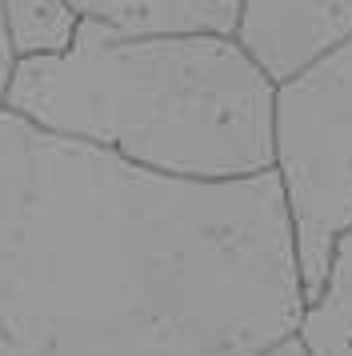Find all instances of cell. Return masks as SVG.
<instances>
[{
  "instance_id": "obj_1",
  "label": "cell",
  "mask_w": 352,
  "mask_h": 356,
  "mask_svg": "<svg viewBox=\"0 0 352 356\" xmlns=\"http://www.w3.org/2000/svg\"><path fill=\"white\" fill-rule=\"evenodd\" d=\"M304 308L276 172L157 177L0 108V356H260Z\"/></svg>"
},
{
  "instance_id": "obj_2",
  "label": "cell",
  "mask_w": 352,
  "mask_h": 356,
  "mask_svg": "<svg viewBox=\"0 0 352 356\" xmlns=\"http://www.w3.org/2000/svg\"><path fill=\"white\" fill-rule=\"evenodd\" d=\"M4 108L173 180L272 172L276 84L232 36H116L80 24L61 56L16 60Z\"/></svg>"
},
{
  "instance_id": "obj_3",
  "label": "cell",
  "mask_w": 352,
  "mask_h": 356,
  "mask_svg": "<svg viewBox=\"0 0 352 356\" xmlns=\"http://www.w3.org/2000/svg\"><path fill=\"white\" fill-rule=\"evenodd\" d=\"M272 172L280 180L304 305L333 273L352 232V40L276 88Z\"/></svg>"
},
{
  "instance_id": "obj_4",
  "label": "cell",
  "mask_w": 352,
  "mask_h": 356,
  "mask_svg": "<svg viewBox=\"0 0 352 356\" xmlns=\"http://www.w3.org/2000/svg\"><path fill=\"white\" fill-rule=\"evenodd\" d=\"M232 40L280 88L352 40V0H240Z\"/></svg>"
},
{
  "instance_id": "obj_5",
  "label": "cell",
  "mask_w": 352,
  "mask_h": 356,
  "mask_svg": "<svg viewBox=\"0 0 352 356\" xmlns=\"http://www.w3.org/2000/svg\"><path fill=\"white\" fill-rule=\"evenodd\" d=\"M84 24L116 36H232L240 0H72Z\"/></svg>"
},
{
  "instance_id": "obj_6",
  "label": "cell",
  "mask_w": 352,
  "mask_h": 356,
  "mask_svg": "<svg viewBox=\"0 0 352 356\" xmlns=\"http://www.w3.org/2000/svg\"><path fill=\"white\" fill-rule=\"evenodd\" d=\"M0 24L13 60H32L68 52L84 20L72 0H0Z\"/></svg>"
},
{
  "instance_id": "obj_7",
  "label": "cell",
  "mask_w": 352,
  "mask_h": 356,
  "mask_svg": "<svg viewBox=\"0 0 352 356\" xmlns=\"http://www.w3.org/2000/svg\"><path fill=\"white\" fill-rule=\"evenodd\" d=\"M301 337L312 356H352V232L336 244L324 292L304 308Z\"/></svg>"
},
{
  "instance_id": "obj_8",
  "label": "cell",
  "mask_w": 352,
  "mask_h": 356,
  "mask_svg": "<svg viewBox=\"0 0 352 356\" xmlns=\"http://www.w3.org/2000/svg\"><path fill=\"white\" fill-rule=\"evenodd\" d=\"M260 356H312V348L304 344L301 332H292V337H285L280 344H272L269 353H260Z\"/></svg>"
},
{
  "instance_id": "obj_9",
  "label": "cell",
  "mask_w": 352,
  "mask_h": 356,
  "mask_svg": "<svg viewBox=\"0 0 352 356\" xmlns=\"http://www.w3.org/2000/svg\"><path fill=\"white\" fill-rule=\"evenodd\" d=\"M13 52H8V40H4V24H0V108H4V88H8V76H13Z\"/></svg>"
}]
</instances>
